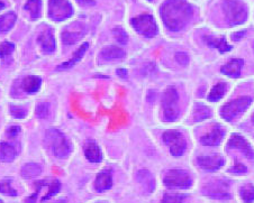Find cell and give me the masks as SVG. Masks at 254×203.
<instances>
[{"instance_id":"cell-1","label":"cell","mask_w":254,"mask_h":203,"mask_svg":"<svg viewBox=\"0 0 254 203\" xmlns=\"http://www.w3.org/2000/svg\"><path fill=\"white\" fill-rule=\"evenodd\" d=\"M160 12L164 25L173 32L183 29L193 15L191 5L186 0H167L161 6Z\"/></svg>"},{"instance_id":"cell-2","label":"cell","mask_w":254,"mask_h":203,"mask_svg":"<svg viewBox=\"0 0 254 203\" xmlns=\"http://www.w3.org/2000/svg\"><path fill=\"white\" fill-rule=\"evenodd\" d=\"M45 143L52 154L58 158H64L71 153L72 146L64 135L57 128H51L45 134Z\"/></svg>"},{"instance_id":"cell-3","label":"cell","mask_w":254,"mask_h":203,"mask_svg":"<svg viewBox=\"0 0 254 203\" xmlns=\"http://www.w3.org/2000/svg\"><path fill=\"white\" fill-rule=\"evenodd\" d=\"M227 22L231 25H241L248 19V8L240 0H226L223 5Z\"/></svg>"},{"instance_id":"cell-4","label":"cell","mask_w":254,"mask_h":203,"mask_svg":"<svg viewBox=\"0 0 254 203\" xmlns=\"http://www.w3.org/2000/svg\"><path fill=\"white\" fill-rule=\"evenodd\" d=\"M178 92L173 87L168 88L163 95V116L168 121H175L179 116V107H178Z\"/></svg>"},{"instance_id":"cell-5","label":"cell","mask_w":254,"mask_h":203,"mask_svg":"<svg viewBox=\"0 0 254 203\" xmlns=\"http://www.w3.org/2000/svg\"><path fill=\"white\" fill-rule=\"evenodd\" d=\"M73 15V7L67 0H49V16L56 22H63Z\"/></svg>"},{"instance_id":"cell-6","label":"cell","mask_w":254,"mask_h":203,"mask_svg":"<svg viewBox=\"0 0 254 203\" xmlns=\"http://www.w3.org/2000/svg\"><path fill=\"white\" fill-rule=\"evenodd\" d=\"M132 27L145 37H154L158 34V25L151 15H141L130 20Z\"/></svg>"},{"instance_id":"cell-7","label":"cell","mask_w":254,"mask_h":203,"mask_svg":"<svg viewBox=\"0 0 254 203\" xmlns=\"http://www.w3.org/2000/svg\"><path fill=\"white\" fill-rule=\"evenodd\" d=\"M251 103L252 99L250 98V97H242V98L233 100L231 102L224 105L221 111V115L225 120L231 121L233 118H235L236 116H239L240 113L245 111Z\"/></svg>"},{"instance_id":"cell-8","label":"cell","mask_w":254,"mask_h":203,"mask_svg":"<svg viewBox=\"0 0 254 203\" xmlns=\"http://www.w3.org/2000/svg\"><path fill=\"white\" fill-rule=\"evenodd\" d=\"M164 184L171 189H188L191 187L192 180L184 170H171L164 176Z\"/></svg>"},{"instance_id":"cell-9","label":"cell","mask_w":254,"mask_h":203,"mask_svg":"<svg viewBox=\"0 0 254 203\" xmlns=\"http://www.w3.org/2000/svg\"><path fill=\"white\" fill-rule=\"evenodd\" d=\"M163 142L169 146L170 153L173 156H181L183 155L186 149H187V143L184 135L177 132V130H169L163 134Z\"/></svg>"},{"instance_id":"cell-10","label":"cell","mask_w":254,"mask_h":203,"mask_svg":"<svg viewBox=\"0 0 254 203\" xmlns=\"http://www.w3.org/2000/svg\"><path fill=\"white\" fill-rule=\"evenodd\" d=\"M228 188H230V184L227 181H214L206 185L204 193L214 199H230L231 196L228 193Z\"/></svg>"},{"instance_id":"cell-11","label":"cell","mask_w":254,"mask_h":203,"mask_svg":"<svg viewBox=\"0 0 254 203\" xmlns=\"http://www.w3.org/2000/svg\"><path fill=\"white\" fill-rule=\"evenodd\" d=\"M227 147L228 149H235L242 152L245 157L248 158H253L254 152L252 150L251 145H250L247 139H244L240 135H233L230 138V141L227 142Z\"/></svg>"},{"instance_id":"cell-12","label":"cell","mask_w":254,"mask_h":203,"mask_svg":"<svg viewBox=\"0 0 254 203\" xmlns=\"http://www.w3.org/2000/svg\"><path fill=\"white\" fill-rule=\"evenodd\" d=\"M199 166L204 168L206 171H217L223 167L224 158L218 155H210V156H199L197 158Z\"/></svg>"},{"instance_id":"cell-13","label":"cell","mask_w":254,"mask_h":203,"mask_svg":"<svg viewBox=\"0 0 254 203\" xmlns=\"http://www.w3.org/2000/svg\"><path fill=\"white\" fill-rule=\"evenodd\" d=\"M37 43L40 44L42 51L46 54H51L56 51V40H54V34L51 28L45 29L37 37Z\"/></svg>"},{"instance_id":"cell-14","label":"cell","mask_w":254,"mask_h":203,"mask_svg":"<svg viewBox=\"0 0 254 203\" xmlns=\"http://www.w3.org/2000/svg\"><path fill=\"white\" fill-rule=\"evenodd\" d=\"M113 185V176H112V170H104L101 171L96 177L95 188L98 192L107 191L112 188Z\"/></svg>"},{"instance_id":"cell-15","label":"cell","mask_w":254,"mask_h":203,"mask_svg":"<svg viewBox=\"0 0 254 203\" xmlns=\"http://www.w3.org/2000/svg\"><path fill=\"white\" fill-rule=\"evenodd\" d=\"M243 64H244L243 60H241V58H234V60L228 62L226 65H224L221 71H222V73L226 74L227 77L239 78Z\"/></svg>"},{"instance_id":"cell-16","label":"cell","mask_w":254,"mask_h":203,"mask_svg":"<svg viewBox=\"0 0 254 203\" xmlns=\"http://www.w3.org/2000/svg\"><path fill=\"white\" fill-rule=\"evenodd\" d=\"M84 155H86L89 162L91 163H99L101 162V158H103L99 146L92 141L88 142L86 145H84Z\"/></svg>"},{"instance_id":"cell-17","label":"cell","mask_w":254,"mask_h":203,"mask_svg":"<svg viewBox=\"0 0 254 203\" xmlns=\"http://www.w3.org/2000/svg\"><path fill=\"white\" fill-rule=\"evenodd\" d=\"M224 138V132L221 128H215L211 130L209 134L205 135V136H202L200 142L201 144H204L206 146H216V145H219V144L222 143Z\"/></svg>"},{"instance_id":"cell-18","label":"cell","mask_w":254,"mask_h":203,"mask_svg":"<svg viewBox=\"0 0 254 203\" xmlns=\"http://www.w3.org/2000/svg\"><path fill=\"white\" fill-rule=\"evenodd\" d=\"M17 152L14 146L8 143H0V162L10 163L16 158Z\"/></svg>"},{"instance_id":"cell-19","label":"cell","mask_w":254,"mask_h":203,"mask_svg":"<svg viewBox=\"0 0 254 203\" xmlns=\"http://www.w3.org/2000/svg\"><path fill=\"white\" fill-rule=\"evenodd\" d=\"M136 177H137V181L143 185L144 189H145L147 192L151 193L154 191V187H155L154 179L149 171L146 170L138 171Z\"/></svg>"},{"instance_id":"cell-20","label":"cell","mask_w":254,"mask_h":203,"mask_svg":"<svg viewBox=\"0 0 254 203\" xmlns=\"http://www.w3.org/2000/svg\"><path fill=\"white\" fill-rule=\"evenodd\" d=\"M88 46H89L88 43L82 44L81 48H79L77 51H75L73 56H72L69 61L65 63H62L60 66H58V70H66V69H70V67H72L74 64H77V63L82 58L84 53H86Z\"/></svg>"},{"instance_id":"cell-21","label":"cell","mask_w":254,"mask_h":203,"mask_svg":"<svg viewBox=\"0 0 254 203\" xmlns=\"http://www.w3.org/2000/svg\"><path fill=\"white\" fill-rule=\"evenodd\" d=\"M100 56L104 60H116V58H122L125 56V52L117 46H107L101 50Z\"/></svg>"},{"instance_id":"cell-22","label":"cell","mask_w":254,"mask_h":203,"mask_svg":"<svg viewBox=\"0 0 254 203\" xmlns=\"http://www.w3.org/2000/svg\"><path fill=\"white\" fill-rule=\"evenodd\" d=\"M205 42L209 46L214 49H217L221 53H225L228 52V51L232 50V46L227 44V42L225 39H217V37H213V36H206L205 37Z\"/></svg>"},{"instance_id":"cell-23","label":"cell","mask_w":254,"mask_h":203,"mask_svg":"<svg viewBox=\"0 0 254 203\" xmlns=\"http://www.w3.org/2000/svg\"><path fill=\"white\" fill-rule=\"evenodd\" d=\"M41 79L39 77H35V75H29L23 81V88L24 90L29 95L36 94L37 91L40 90L41 88Z\"/></svg>"},{"instance_id":"cell-24","label":"cell","mask_w":254,"mask_h":203,"mask_svg":"<svg viewBox=\"0 0 254 203\" xmlns=\"http://www.w3.org/2000/svg\"><path fill=\"white\" fill-rule=\"evenodd\" d=\"M17 17L15 12L9 11L7 14L0 16V33H6L14 27Z\"/></svg>"},{"instance_id":"cell-25","label":"cell","mask_w":254,"mask_h":203,"mask_svg":"<svg viewBox=\"0 0 254 203\" xmlns=\"http://www.w3.org/2000/svg\"><path fill=\"white\" fill-rule=\"evenodd\" d=\"M22 176L24 179H34V177L39 176L42 173V167L36 163H28L25 164L22 167Z\"/></svg>"},{"instance_id":"cell-26","label":"cell","mask_w":254,"mask_h":203,"mask_svg":"<svg viewBox=\"0 0 254 203\" xmlns=\"http://www.w3.org/2000/svg\"><path fill=\"white\" fill-rule=\"evenodd\" d=\"M25 9L31 14L33 19L40 18L42 12V1L41 0H28L25 5Z\"/></svg>"},{"instance_id":"cell-27","label":"cell","mask_w":254,"mask_h":203,"mask_svg":"<svg viewBox=\"0 0 254 203\" xmlns=\"http://www.w3.org/2000/svg\"><path fill=\"white\" fill-rule=\"evenodd\" d=\"M211 116V111L209 108L205 107L202 104H197L193 110V120L194 121H202Z\"/></svg>"},{"instance_id":"cell-28","label":"cell","mask_w":254,"mask_h":203,"mask_svg":"<svg viewBox=\"0 0 254 203\" xmlns=\"http://www.w3.org/2000/svg\"><path fill=\"white\" fill-rule=\"evenodd\" d=\"M225 91H226V86L224 83H218L216 84V86L211 89L210 94H209V97L208 99L210 101H218L221 100L224 95H225Z\"/></svg>"},{"instance_id":"cell-29","label":"cell","mask_w":254,"mask_h":203,"mask_svg":"<svg viewBox=\"0 0 254 203\" xmlns=\"http://www.w3.org/2000/svg\"><path fill=\"white\" fill-rule=\"evenodd\" d=\"M83 36V33L81 32H63L62 33V41L63 43L66 45H72L81 39Z\"/></svg>"},{"instance_id":"cell-30","label":"cell","mask_w":254,"mask_h":203,"mask_svg":"<svg viewBox=\"0 0 254 203\" xmlns=\"http://www.w3.org/2000/svg\"><path fill=\"white\" fill-rule=\"evenodd\" d=\"M240 196L242 200L247 203H251L254 201V187L252 184H247L241 189Z\"/></svg>"},{"instance_id":"cell-31","label":"cell","mask_w":254,"mask_h":203,"mask_svg":"<svg viewBox=\"0 0 254 203\" xmlns=\"http://www.w3.org/2000/svg\"><path fill=\"white\" fill-rule=\"evenodd\" d=\"M0 193L6 194V196H10V197L17 196L16 190L11 188L9 180H3L0 182Z\"/></svg>"},{"instance_id":"cell-32","label":"cell","mask_w":254,"mask_h":203,"mask_svg":"<svg viewBox=\"0 0 254 203\" xmlns=\"http://www.w3.org/2000/svg\"><path fill=\"white\" fill-rule=\"evenodd\" d=\"M184 199V194H164L162 203H183Z\"/></svg>"},{"instance_id":"cell-33","label":"cell","mask_w":254,"mask_h":203,"mask_svg":"<svg viewBox=\"0 0 254 203\" xmlns=\"http://www.w3.org/2000/svg\"><path fill=\"white\" fill-rule=\"evenodd\" d=\"M15 50V45L10 43V42H3L0 44V57H6L8 55L12 53V51Z\"/></svg>"},{"instance_id":"cell-34","label":"cell","mask_w":254,"mask_h":203,"mask_svg":"<svg viewBox=\"0 0 254 203\" xmlns=\"http://www.w3.org/2000/svg\"><path fill=\"white\" fill-rule=\"evenodd\" d=\"M50 112V104L42 102L40 104H37L36 107V116L39 118H45L49 116Z\"/></svg>"},{"instance_id":"cell-35","label":"cell","mask_w":254,"mask_h":203,"mask_svg":"<svg viewBox=\"0 0 254 203\" xmlns=\"http://www.w3.org/2000/svg\"><path fill=\"white\" fill-rule=\"evenodd\" d=\"M114 35H115L116 40L120 42L121 44H126L127 43V39H128V36H127L126 32L123 28L117 27V28L114 29Z\"/></svg>"},{"instance_id":"cell-36","label":"cell","mask_w":254,"mask_h":203,"mask_svg":"<svg viewBox=\"0 0 254 203\" xmlns=\"http://www.w3.org/2000/svg\"><path fill=\"white\" fill-rule=\"evenodd\" d=\"M10 109V113L12 116H14L15 118H18V119H23V118H25V116H26V110H25L24 108H20V107H17V105H10L9 107Z\"/></svg>"},{"instance_id":"cell-37","label":"cell","mask_w":254,"mask_h":203,"mask_svg":"<svg viewBox=\"0 0 254 203\" xmlns=\"http://www.w3.org/2000/svg\"><path fill=\"white\" fill-rule=\"evenodd\" d=\"M247 167L241 163H236L230 170V172L233 173V174H244V173H247Z\"/></svg>"},{"instance_id":"cell-38","label":"cell","mask_w":254,"mask_h":203,"mask_svg":"<svg viewBox=\"0 0 254 203\" xmlns=\"http://www.w3.org/2000/svg\"><path fill=\"white\" fill-rule=\"evenodd\" d=\"M176 60L178 63H180L181 65H187L189 63V56L186 53L180 52L176 54Z\"/></svg>"},{"instance_id":"cell-39","label":"cell","mask_w":254,"mask_h":203,"mask_svg":"<svg viewBox=\"0 0 254 203\" xmlns=\"http://www.w3.org/2000/svg\"><path fill=\"white\" fill-rule=\"evenodd\" d=\"M19 130H20V127H18V126H12V127H10L9 129H8V134H9L11 137H15L16 135L19 133Z\"/></svg>"},{"instance_id":"cell-40","label":"cell","mask_w":254,"mask_h":203,"mask_svg":"<svg viewBox=\"0 0 254 203\" xmlns=\"http://www.w3.org/2000/svg\"><path fill=\"white\" fill-rule=\"evenodd\" d=\"M245 35V31H243V32H239V33H234L232 35V37H233V40H235V41H240L241 39H242V37Z\"/></svg>"},{"instance_id":"cell-41","label":"cell","mask_w":254,"mask_h":203,"mask_svg":"<svg viewBox=\"0 0 254 203\" xmlns=\"http://www.w3.org/2000/svg\"><path fill=\"white\" fill-rule=\"evenodd\" d=\"M77 1L81 5H95L94 0H77Z\"/></svg>"},{"instance_id":"cell-42","label":"cell","mask_w":254,"mask_h":203,"mask_svg":"<svg viewBox=\"0 0 254 203\" xmlns=\"http://www.w3.org/2000/svg\"><path fill=\"white\" fill-rule=\"evenodd\" d=\"M117 74H120V77H122V78H126V75H127V71L126 70H117Z\"/></svg>"},{"instance_id":"cell-43","label":"cell","mask_w":254,"mask_h":203,"mask_svg":"<svg viewBox=\"0 0 254 203\" xmlns=\"http://www.w3.org/2000/svg\"><path fill=\"white\" fill-rule=\"evenodd\" d=\"M3 7H5V3H3L2 1H0V10L3 9Z\"/></svg>"},{"instance_id":"cell-44","label":"cell","mask_w":254,"mask_h":203,"mask_svg":"<svg viewBox=\"0 0 254 203\" xmlns=\"http://www.w3.org/2000/svg\"><path fill=\"white\" fill-rule=\"evenodd\" d=\"M252 120H253V122H254V115H253V118H252Z\"/></svg>"},{"instance_id":"cell-45","label":"cell","mask_w":254,"mask_h":203,"mask_svg":"<svg viewBox=\"0 0 254 203\" xmlns=\"http://www.w3.org/2000/svg\"><path fill=\"white\" fill-rule=\"evenodd\" d=\"M98 203H105V202H98Z\"/></svg>"},{"instance_id":"cell-46","label":"cell","mask_w":254,"mask_h":203,"mask_svg":"<svg viewBox=\"0 0 254 203\" xmlns=\"http://www.w3.org/2000/svg\"><path fill=\"white\" fill-rule=\"evenodd\" d=\"M253 50H254V44H253Z\"/></svg>"},{"instance_id":"cell-47","label":"cell","mask_w":254,"mask_h":203,"mask_svg":"<svg viewBox=\"0 0 254 203\" xmlns=\"http://www.w3.org/2000/svg\"><path fill=\"white\" fill-rule=\"evenodd\" d=\"M149 1H152V0H149Z\"/></svg>"}]
</instances>
